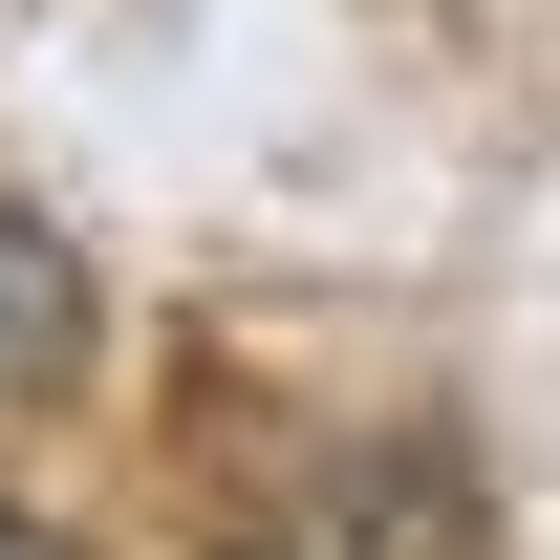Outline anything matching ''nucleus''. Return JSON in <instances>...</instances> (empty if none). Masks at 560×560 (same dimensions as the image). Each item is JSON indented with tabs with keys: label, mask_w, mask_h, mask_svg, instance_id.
<instances>
[{
	"label": "nucleus",
	"mask_w": 560,
	"mask_h": 560,
	"mask_svg": "<svg viewBox=\"0 0 560 560\" xmlns=\"http://www.w3.org/2000/svg\"><path fill=\"white\" fill-rule=\"evenodd\" d=\"M237 560H475V495H453V453H410V431H388V453H302V475L259 495V517H237Z\"/></svg>",
	"instance_id": "f257e3e1"
},
{
	"label": "nucleus",
	"mask_w": 560,
	"mask_h": 560,
	"mask_svg": "<svg viewBox=\"0 0 560 560\" xmlns=\"http://www.w3.org/2000/svg\"><path fill=\"white\" fill-rule=\"evenodd\" d=\"M66 366H86V280L44 237H0V388H66Z\"/></svg>",
	"instance_id": "f03ea898"
},
{
	"label": "nucleus",
	"mask_w": 560,
	"mask_h": 560,
	"mask_svg": "<svg viewBox=\"0 0 560 560\" xmlns=\"http://www.w3.org/2000/svg\"><path fill=\"white\" fill-rule=\"evenodd\" d=\"M0 560H86V539H66V517H22V495H0Z\"/></svg>",
	"instance_id": "7ed1b4c3"
}]
</instances>
